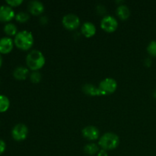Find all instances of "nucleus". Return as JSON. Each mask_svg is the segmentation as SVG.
<instances>
[{
  "mask_svg": "<svg viewBox=\"0 0 156 156\" xmlns=\"http://www.w3.org/2000/svg\"><path fill=\"white\" fill-rule=\"evenodd\" d=\"M84 152L85 154L89 155H94L99 152V146L98 144H96L94 143H88L84 147Z\"/></svg>",
  "mask_w": 156,
  "mask_h": 156,
  "instance_id": "17",
  "label": "nucleus"
},
{
  "mask_svg": "<svg viewBox=\"0 0 156 156\" xmlns=\"http://www.w3.org/2000/svg\"><path fill=\"white\" fill-rule=\"evenodd\" d=\"M62 25L67 30H76L80 25V18L78 15L73 13L66 14L62 19Z\"/></svg>",
  "mask_w": 156,
  "mask_h": 156,
  "instance_id": "5",
  "label": "nucleus"
},
{
  "mask_svg": "<svg viewBox=\"0 0 156 156\" xmlns=\"http://www.w3.org/2000/svg\"><path fill=\"white\" fill-rule=\"evenodd\" d=\"M6 149V143L4 140L0 139V155H2Z\"/></svg>",
  "mask_w": 156,
  "mask_h": 156,
  "instance_id": "23",
  "label": "nucleus"
},
{
  "mask_svg": "<svg viewBox=\"0 0 156 156\" xmlns=\"http://www.w3.org/2000/svg\"><path fill=\"white\" fill-rule=\"evenodd\" d=\"M118 27V21L113 15H106L101 21V27L108 33L115 31Z\"/></svg>",
  "mask_w": 156,
  "mask_h": 156,
  "instance_id": "7",
  "label": "nucleus"
},
{
  "mask_svg": "<svg viewBox=\"0 0 156 156\" xmlns=\"http://www.w3.org/2000/svg\"><path fill=\"white\" fill-rule=\"evenodd\" d=\"M102 95H106L114 93L117 90V82L113 78H106L100 82L98 85Z\"/></svg>",
  "mask_w": 156,
  "mask_h": 156,
  "instance_id": "4",
  "label": "nucleus"
},
{
  "mask_svg": "<svg viewBox=\"0 0 156 156\" xmlns=\"http://www.w3.org/2000/svg\"><path fill=\"white\" fill-rule=\"evenodd\" d=\"M147 52L150 56H156V41H152L147 47Z\"/></svg>",
  "mask_w": 156,
  "mask_h": 156,
  "instance_id": "21",
  "label": "nucleus"
},
{
  "mask_svg": "<svg viewBox=\"0 0 156 156\" xmlns=\"http://www.w3.org/2000/svg\"><path fill=\"white\" fill-rule=\"evenodd\" d=\"M98 156H108V151L105 150V149H101L98 152Z\"/></svg>",
  "mask_w": 156,
  "mask_h": 156,
  "instance_id": "24",
  "label": "nucleus"
},
{
  "mask_svg": "<svg viewBox=\"0 0 156 156\" xmlns=\"http://www.w3.org/2000/svg\"><path fill=\"white\" fill-rule=\"evenodd\" d=\"M96 26L91 21H86L82 24L81 32L86 37H91L96 34Z\"/></svg>",
  "mask_w": 156,
  "mask_h": 156,
  "instance_id": "13",
  "label": "nucleus"
},
{
  "mask_svg": "<svg viewBox=\"0 0 156 156\" xmlns=\"http://www.w3.org/2000/svg\"><path fill=\"white\" fill-rule=\"evenodd\" d=\"M82 91L85 94L90 96H99L102 95L101 91L98 87H96L93 84H85L82 86Z\"/></svg>",
  "mask_w": 156,
  "mask_h": 156,
  "instance_id": "14",
  "label": "nucleus"
},
{
  "mask_svg": "<svg viewBox=\"0 0 156 156\" xmlns=\"http://www.w3.org/2000/svg\"><path fill=\"white\" fill-rule=\"evenodd\" d=\"M34 38L30 31L27 30H23L18 31L14 38V44L21 50H28L33 47Z\"/></svg>",
  "mask_w": 156,
  "mask_h": 156,
  "instance_id": "2",
  "label": "nucleus"
},
{
  "mask_svg": "<svg viewBox=\"0 0 156 156\" xmlns=\"http://www.w3.org/2000/svg\"><path fill=\"white\" fill-rule=\"evenodd\" d=\"M6 4L11 7H17L23 3V0H6Z\"/></svg>",
  "mask_w": 156,
  "mask_h": 156,
  "instance_id": "22",
  "label": "nucleus"
},
{
  "mask_svg": "<svg viewBox=\"0 0 156 156\" xmlns=\"http://www.w3.org/2000/svg\"><path fill=\"white\" fill-rule=\"evenodd\" d=\"M10 107V101L7 96L0 94V113H4L9 110Z\"/></svg>",
  "mask_w": 156,
  "mask_h": 156,
  "instance_id": "18",
  "label": "nucleus"
},
{
  "mask_svg": "<svg viewBox=\"0 0 156 156\" xmlns=\"http://www.w3.org/2000/svg\"><path fill=\"white\" fill-rule=\"evenodd\" d=\"M116 13L119 18L121 20H126L129 18L130 15V10L127 5L124 4H120V5L117 6Z\"/></svg>",
  "mask_w": 156,
  "mask_h": 156,
  "instance_id": "15",
  "label": "nucleus"
},
{
  "mask_svg": "<svg viewBox=\"0 0 156 156\" xmlns=\"http://www.w3.org/2000/svg\"><path fill=\"white\" fill-rule=\"evenodd\" d=\"M14 40L9 37H4L0 39V53L1 54H8L13 49Z\"/></svg>",
  "mask_w": 156,
  "mask_h": 156,
  "instance_id": "11",
  "label": "nucleus"
},
{
  "mask_svg": "<svg viewBox=\"0 0 156 156\" xmlns=\"http://www.w3.org/2000/svg\"><path fill=\"white\" fill-rule=\"evenodd\" d=\"M2 65V54L0 53V68H1Z\"/></svg>",
  "mask_w": 156,
  "mask_h": 156,
  "instance_id": "25",
  "label": "nucleus"
},
{
  "mask_svg": "<svg viewBox=\"0 0 156 156\" xmlns=\"http://www.w3.org/2000/svg\"><path fill=\"white\" fill-rule=\"evenodd\" d=\"M28 128L24 123H18L12 130V136L15 141L21 142L26 140L28 135Z\"/></svg>",
  "mask_w": 156,
  "mask_h": 156,
  "instance_id": "6",
  "label": "nucleus"
},
{
  "mask_svg": "<svg viewBox=\"0 0 156 156\" xmlns=\"http://www.w3.org/2000/svg\"><path fill=\"white\" fill-rule=\"evenodd\" d=\"M46 59L44 53L38 50H33L26 56L27 67L32 71H38L45 65Z\"/></svg>",
  "mask_w": 156,
  "mask_h": 156,
  "instance_id": "1",
  "label": "nucleus"
},
{
  "mask_svg": "<svg viewBox=\"0 0 156 156\" xmlns=\"http://www.w3.org/2000/svg\"><path fill=\"white\" fill-rule=\"evenodd\" d=\"M29 77H30V80L33 83H38L42 79V75L39 71H33L31 73H30Z\"/></svg>",
  "mask_w": 156,
  "mask_h": 156,
  "instance_id": "20",
  "label": "nucleus"
},
{
  "mask_svg": "<svg viewBox=\"0 0 156 156\" xmlns=\"http://www.w3.org/2000/svg\"><path fill=\"white\" fill-rule=\"evenodd\" d=\"M3 30L5 33L6 35H8L9 37H12L15 36V35L18 34V27L13 23H6L5 24L4 27H3Z\"/></svg>",
  "mask_w": 156,
  "mask_h": 156,
  "instance_id": "16",
  "label": "nucleus"
},
{
  "mask_svg": "<svg viewBox=\"0 0 156 156\" xmlns=\"http://www.w3.org/2000/svg\"><path fill=\"white\" fill-rule=\"evenodd\" d=\"M82 134L83 137L89 141H94L98 139L100 136V131L94 126H87L84 127L82 130Z\"/></svg>",
  "mask_w": 156,
  "mask_h": 156,
  "instance_id": "9",
  "label": "nucleus"
},
{
  "mask_svg": "<svg viewBox=\"0 0 156 156\" xmlns=\"http://www.w3.org/2000/svg\"><path fill=\"white\" fill-rule=\"evenodd\" d=\"M28 12L33 15H40L44 12V5L38 0H32L27 5Z\"/></svg>",
  "mask_w": 156,
  "mask_h": 156,
  "instance_id": "10",
  "label": "nucleus"
},
{
  "mask_svg": "<svg viewBox=\"0 0 156 156\" xmlns=\"http://www.w3.org/2000/svg\"><path fill=\"white\" fill-rule=\"evenodd\" d=\"M15 18L18 22L24 23L30 19V15L26 12H19L15 15Z\"/></svg>",
  "mask_w": 156,
  "mask_h": 156,
  "instance_id": "19",
  "label": "nucleus"
},
{
  "mask_svg": "<svg viewBox=\"0 0 156 156\" xmlns=\"http://www.w3.org/2000/svg\"><path fill=\"white\" fill-rule=\"evenodd\" d=\"M12 75H13V77L17 80H25L30 76L29 69L24 66H18L13 70Z\"/></svg>",
  "mask_w": 156,
  "mask_h": 156,
  "instance_id": "12",
  "label": "nucleus"
},
{
  "mask_svg": "<svg viewBox=\"0 0 156 156\" xmlns=\"http://www.w3.org/2000/svg\"><path fill=\"white\" fill-rule=\"evenodd\" d=\"M120 144V138L116 133L112 132L105 133L98 140V146L101 149L113 150Z\"/></svg>",
  "mask_w": 156,
  "mask_h": 156,
  "instance_id": "3",
  "label": "nucleus"
},
{
  "mask_svg": "<svg viewBox=\"0 0 156 156\" xmlns=\"http://www.w3.org/2000/svg\"><path fill=\"white\" fill-rule=\"evenodd\" d=\"M15 15L16 14L15 13V11L12 7L8 5H0V21L9 23L13 18H15Z\"/></svg>",
  "mask_w": 156,
  "mask_h": 156,
  "instance_id": "8",
  "label": "nucleus"
}]
</instances>
